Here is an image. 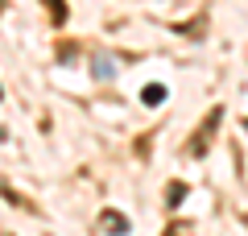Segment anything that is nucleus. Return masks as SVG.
I'll return each instance as SVG.
<instances>
[{
	"mask_svg": "<svg viewBox=\"0 0 248 236\" xmlns=\"http://www.w3.org/2000/svg\"><path fill=\"white\" fill-rule=\"evenodd\" d=\"M99 224L108 228V236H124V232H128V219L116 216V211H104V216H99Z\"/></svg>",
	"mask_w": 248,
	"mask_h": 236,
	"instance_id": "1",
	"label": "nucleus"
},
{
	"mask_svg": "<svg viewBox=\"0 0 248 236\" xmlns=\"http://www.w3.org/2000/svg\"><path fill=\"white\" fill-rule=\"evenodd\" d=\"M141 100L145 104H161V100H166V87H161V83H149V87L141 91Z\"/></svg>",
	"mask_w": 248,
	"mask_h": 236,
	"instance_id": "2",
	"label": "nucleus"
},
{
	"mask_svg": "<svg viewBox=\"0 0 248 236\" xmlns=\"http://www.w3.org/2000/svg\"><path fill=\"white\" fill-rule=\"evenodd\" d=\"M95 75H99V79H112V62L99 58V62H95Z\"/></svg>",
	"mask_w": 248,
	"mask_h": 236,
	"instance_id": "3",
	"label": "nucleus"
}]
</instances>
